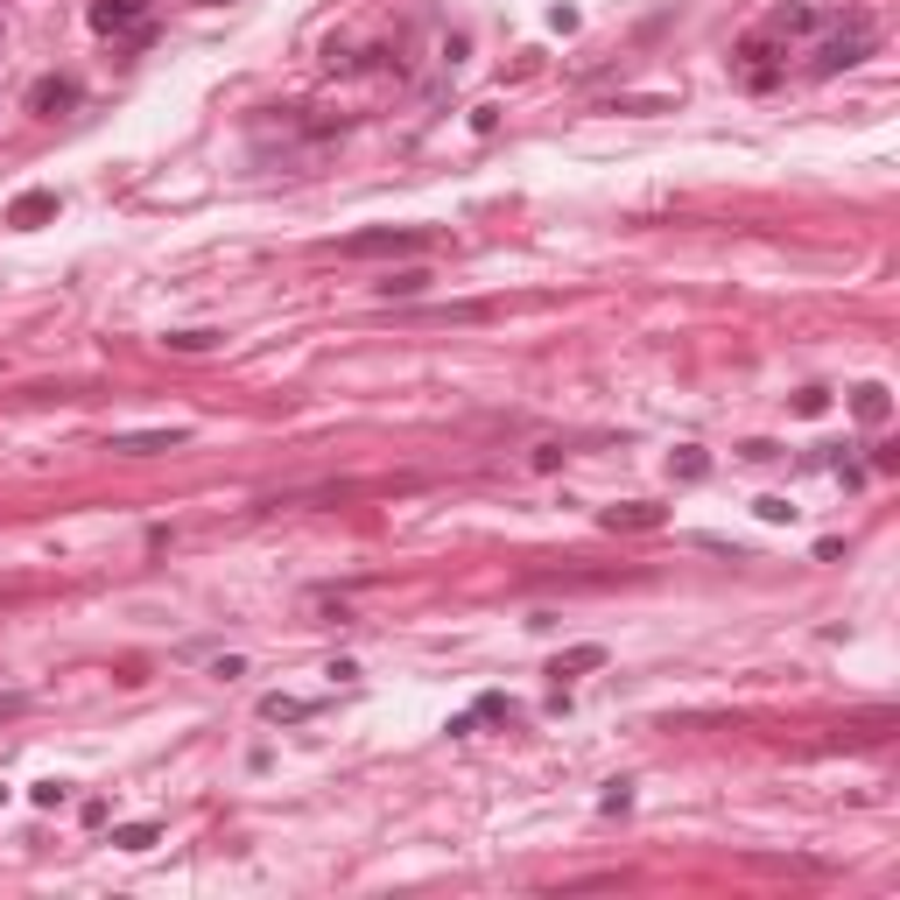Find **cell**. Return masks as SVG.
Instances as JSON below:
<instances>
[{"instance_id":"1","label":"cell","mask_w":900,"mask_h":900,"mask_svg":"<svg viewBox=\"0 0 900 900\" xmlns=\"http://www.w3.org/2000/svg\"><path fill=\"white\" fill-rule=\"evenodd\" d=\"M879 50V22L873 14H831V22L816 28V42H809V64H802V78H837V71H851V64H865V56Z\"/></svg>"},{"instance_id":"2","label":"cell","mask_w":900,"mask_h":900,"mask_svg":"<svg viewBox=\"0 0 900 900\" xmlns=\"http://www.w3.org/2000/svg\"><path fill=\"white\" fill-rule=\"evenodd\" d=\"M422 246H430V232H422V226H373V232L338 240V254H345V261H394V254H422Z\"/></svg>"},{"instance_id":"3","label":"cell","mask_w":900,"mask_h":900,"mask_svg":"<svg viewBox=\"0 0 900 900\" xmlns=\"http://www.w3.org/2000/svg\"><path fill=\"white\" fill-rule=\"evenodd\" d=\"M149 8L155 0H92V28L113 42H149Z\"/></svg>"},{"instance_id":"4","label":"cell","mask_w":900,"mask_h":900,"mask_svg":"<svg viewBox=\"0 0 900 900\" xmlns=\"http://www.w3.org/2000/svg\"><path fill=\"white\" fill-rule=\"evenodd\" d=\"M64 106H78V85H71V78H36V85H28V113L56 121Z\"/></svg>"},{"instance_id":"5","label":"cell","mask_w":900,"mask_h":900,"mask_svg":"<svg viewBox=\"0 0 900 900\" xmlns=\"http://www.w3.org/2000/svg\"><path fill=\"white\" fill-rule=\"evenodd\" d=\"M190 430H135V436H113V451H127V457H155V451H176Z\"/></svg>"},{"instance_id":"6","label":"cell","mask_w":900,"mask_h":900,"mask_svg":"<svg viewBox=\"0 0 900 900\" xmlns=\"http://www.w3.org/2000/svg\"><path fill=\"white\" fill-rule=\"evenodd\" d=\"M50 212H56V190H28V198H14L8 226H36V218H50Z\"/></svg>"},{"instance_id":"7","label":"cell","mask_w":900,"mask_h":900,"mask_svg":"<svg viewBox=\"0 0 900 900\" xmlns=\"http://www.w3.org/2000/svg\"><path fill=\"white\" fill-rule=\"evenodd\" d=\"M309 711H317V697H268V703H261L268 725H296V718H309Z\"/></svg>"},{"instance_id":"8","label":"cell","mask_w":900,"mask_h":900,"mask_svg":"<svg viewBox=\"0 0 900 900\" xmlns=\"http://www.w3.org/2000/svg\"><path fill=\"white\" fill-rule=\"evenodd\" d=\"M605 528H661V507H612Z\"/></svg>"},{"instance_id":"9","label":"cell","mask_w":900,"mask_h":900,"mask_svg":"<svg viewBox=\"0 0 900 900\" xmlns=\"http://www.w3.org/2000/svg\"><path fill=\"white\" fill-rule=\"evenodd\" d=\"M422 282H430V275H422V268H402V275H388V282H380V296H422Z\"/></svg>"},{"instance_id":"10","label":"cell","mask_w":900,"mask_h":900,"mask_svg":"<svg viewBox=\"0 0 900 900\" xmlns=\"http://www.w3.org/2000/svg\"><path fill=\"white\" fill-rule=\"evenodd\" d=\"M155 837H162L155 823H127V831H113V845H121V851H149Z\"/></svg>"},{"instance_id":"11","label":"cell","mask_w":900,"mask_h":900,"mask_svg":"<svg viewBox=\"0 0 900 900\" xmlns=\"http://www.w3.org/2000/svg\"><path fill=\"white\" fill-rule=\"evenodd\" d=\"M859 422H887V388H859Z\"/></svg>"},{"instance_id":"12","label":"cell","mask_w":900,"mask_h":900,"mask_svg":"<svg viewBox=\"0 0 900 900\" xmlns=\"http://www.w3.org/2000/svg\"><path fill=\"white\" fill-rule=\"evenodd\" d=\"M218 331H169V352H212Z\"/></svg>"},{"instance_id":"13","label":"cell","mask_w":900,"mask_h":900,"mask_svg":"<svg viewBox=\"0 0 900 900\" xmlns=\"http://www.w3.org/2000/svg\"><path fill=\"white\" fill-rule=\"evenodd\" d=\"M598 661H605V647H570V655L556 661V675H570V669H598Z\"/></svg>"},{"instance_id":"14","label":"cell","mask_w":900,"mask_h":900,"mask_svg":"<svg viewBox=\"0 0 900 900\" xmlns=\"http://www.w3.org/2000/svg\"><path fill=\"white\" fill-rule=\"evenodd\" d=\"M14 711H28V697L22 689H0V718H14Z\"/></svg>"}]
</instances>
